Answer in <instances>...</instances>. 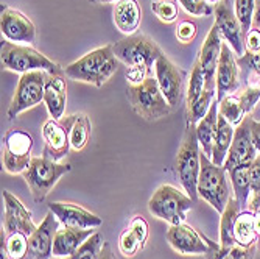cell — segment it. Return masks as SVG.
I'll list each match as a JSON object with an SVG mask.
<instances>
[{
	"label": "cell",
	"instance_id": "cell-32",
	"mask_svg": "<svg viewBox=\"0 0 260 259\" xmlns=\"http://www.w3.org/2000/svg\"><path fill=\"white\" fill-rule=\"evenodd\" d=\"M215 94H217L215 89L206 88V91L201 94V96L195 102H192L190 105H187V122L197 125L203 119V117L207 114V111L210 109L212 103L217 100Z\"/></svg>",
	"mask_w": 260,
	"mask_h": 259
},
{
	"label": "cell",
	"instance_id": "cell-42",
	"mask_svg": "<svg viewBox=\"0 0 260 259\" xmlns=\"http://www.w3.org/2000/svg\"><path fill=\"white\" fill-rule=\"evenodd\" d=\"M198 35L197 23L192 20H181L176 27V38L181 44H190Z\"/></svg>",
	"mask_w": 260,
	"mask_h": 259
},
{
	"label": "cell",
	"instance_id": "cell-8",
	"mask_svg": "<svg viewBox=\"0 0 260 259\" xmlns=\"http://www.w3.org/2000/svg\"><path fill=\"white\" fill-rule=\"evenodd\" d=\"M114 55L120 63L129 67H145L154 72V63L164 52L160 47L144 33H134L131 36H125L123 39L112 44Z\"/></svg>",
	"mask_w": 260,
	"mask_h": 259
},
{
	"label": "cell",
	"instance_id": "cell-1",
	"mask_svg": "<svg viewBox=\"0 0 260 259\" xmlns=\"http://www.w3.org/2000/svg\"><path fill=\"white\" fill-rule=\"evenodd\" d=\"M119 69V60L114 55L112 44L97 47L77 61L64 67V75L75 81L102 88Z\"/></svg>",
	"mask_w": 260,
	"mask_h": 259
},
{
	"label": "cell",
	"instance_id": "cell-9",
	"mask_svg": "<svg viewBox=\"0 0 260 259\" xmlns=\"http://www.w3.org/2000/svg\"><path fill=\"white\" fill-rule=\"evenodd\" d=\"M49 74L44 70H33V72L22 74L19 77L14 96L8 106L7 116L13 121L23 111L35 108L41 102H44V92H45V81Z\"/></svg>",
	"mask_w": 260,
	"mask_h": 259
},
{
	"label": "cell",
	"instance_id": "cell-48",
	"mask_svg": "<svg viewBox=\"0 0 260 259\" xmlns=\"http://www.w3.org/2000/svg\"><path fill=\"white\" fill-rule=\"evenodd\" d=\"M248 211H251L252 214L260 213V191L252 192L251 198L248 200Z\"/></svg>",
	"mask_w": 260,
	"mask_h": 259
},
{
	"label": "cell",
	"instance_id": "cell-25",
	"mask_svg": "<svg viewBox=\"0 0 260 259\" xmlns=\"http://www.w3.org/2000/svg\"><path fill=\"white\" fill-rule=\"evenodd\" d=\"M217 127H218V102L215 100L212 103L210 109L207 111V114L195 125L201 152L209 158L212 156V149H214V137L217 133Z\"/></svg>",
	"mask_w": 260,
	"mask_h": 259
},
{
	"label": "cell",
	"instance_id": "cell-27",
	"mask_svg": "<svg viewBox=\"0 0 260 259\" xmlns=\"http://www.w3.org/2000/svg\"><path fill=\"white\" fill-rule=\"evenodd\" d=\"M234 239L235 244L243 248L252 247L258 241V234L255 231V223H254V214L251 211L243 209L237 216V220H235L234 225Z\"/></svg>",
	"mask_w": 260,
	"mask_h": 259
},
{
	"label": "cell",
	"instance_id": "cell-24",
	"mask_svg": "<svg viewBox=\"0 0 260 259\" xmlns=\"http://www.w3.org/2000/svg\"><path fill=\"white\" fill-rule=\"evenodd\" d=\"M95 233V228L89 229H75V228H62L56 231L53 242V257H69L72 256L84 242Z\"/></svg>",
	"mask_w": 260,
	"mask_h": 259
},
{
	"label": "cell",
	"instance_id": "cell-2",
	"mask_svg": "<svg viewBox=\"0 0 260 259\" xmlns=\"http://www.w3.org/2000/svg\"><path fill=\"white\" fill-rule=\"evenodd\" d=\"M195 125L185 121L181 146L175 159V172L184 187L185 194L193 202L198 200V177L201 169V150Z\"/></svg>",
	"mask_w": 260,
	"mask_h": 259
},
{
	"label": "cell",
	"instance_id": "cell-54",
	"mask_svg": "<svg viewBox=\"0 0 260 259\" xmlns=\"http://www.w3.org/2000/svg\"><path fill=\"white\" fill-rule=\"evenodd\" d=\"M207 2L210 4V5H217V4H220L221 0H207Z\"/></svg>",
	"mask_w": 260,
	"mask_h": 259
},
{
	"label": "cell",
	"instance_id": "cell-31",
	"mask_svg": "<svg viewBox=\"0 0 260 259\" xmlns=\"http://www.w3.org/2000/svg\"><path fill=\"white\" fill-rule=\"evenodd\" d=\"M90 130H92V125H90L89 117L83 112H77L72 128H70V147H72V150L80 152L87 146L89 137H90Z\"/></svg>",
	"mask_w": 260,
	"mask_h": 259
},
{
	"label": "cell",
	"instance_id": "cell-11",
	"mask_svg": "<svg viewBox=\"0 0 260 259\" xmlns=\"http://www.w3.org/2000/svg\"><path fill=\"white\" fill-rule=\"evenodd\" d=\"M75 114L66 116L62 119H50L45 121L42 125V139H44V150L42 156L59 162L62 158L69 155L70 147V128H72Z\"/></svg>",
	"mask_w": 260,
	"mask_h": 259
},
{
	"label": "cell",
	"instance_id": "cell-22",
	"mask_svg": "<svg viewBox=\"0 0 260 259\" xmlns=\"http://www.w3.org/2000/svg\"><path fill=\"white\" fill-rule=\"evenodd\" d=\"M44 105L47 106L52 119H62L64 111L67 106V84L66 75L49 74L45 81V92H44Z\"/></svg>",
	"mask_w": 260,
	"mask_h": 259
},
{
	"label": "cell",
	"instance_id": "cell-23",
	"mask_svg": "<svg viewBox=\"0 0 260 259\" xmlns=\"http://www.w3.org/2000/svg\"><path fill=\"white\" fill-rule=\"evenodd\" d=\"M112 19L115 27L125 36H131L137 32L142 22V8L137 0H119L112 10Z\"/></svg>",
	"mask_w": 260,
	"mask_h": 259
},
{
	"label": "cell",
	"instance_id": "cell-50",
	"mask_svg": "<svg viewBox=\"0 0 260 259\" xmlns=\"http://www.w3.org/2000/svg\"><path fill=\"white\" fill-rule=\"evenodd\" d=\"M252 27L260 30V0H255V11H254V19H252Z\"/></svg>",
	"mask_w": 260,
	"mask_h": 259
},
{
	"label": "cell",
	"instance_id": "cell-52",
	"mask_svg": "<svg viewBox=\"0 0 260 259\" xmlns=\"http://www.w3.org/2000/svg\"><path fill=\"white\" fill-rule=\"evenodd\" d=\"M254 223H255V231L258 234V239H260V213L254 214Z\"/></svg>",
	"mask_w": 260,
	"mask_h": 259
},
{
	"label": "cell",
	"instance_id": "cell-51",
	"mask_svg": "<svg viewBox=\"0 0 260 259\" xmlns=\"http://www.w3.org/2000/svg\"><path fill=\"white\" fill-rule=\"evenodd\" d=\"M100 259H115L111 245L106 244V242L103 244V248H102V253H100Z\"/></svg>",
	"mask_w": 260,
	"mask_h": 259
},
{
	"label": "cell",
	"instance_id": "cell-4",
	"mask_svg": "<svg viewBox=\"0 0 260 259\" xmlns=\"http://www.w3.org/2000/svg\"><path fill=\"white\" fill-rule=\"evenodd\" d=\"M126 94L133 111L147 122H157L173 109L160 92L154 77H148L140 84H128Z\"/></svg>",
	"mask_w": 260,
	"mask_h": 259
},
{
	"label": "cell",
	"instance_id": "cell-20",
	"mask_svg": "<svg viewBox=\"0 0 260 259\" xmlns=\"http://www.w3.org/2000/svg\"><path fill=\"white\" fill-rule=\"evenodd\" d=\"M4 203H5V216H4V229L7 234L22 231L27 236L35 233L38 225L33 222V216L14 194L10 191H4Z\"/></svg>",
	"mask_w": 260,
	"mask_h": 259
},
{
	"label": "cell",
	"instance_id": "cell-10",
	"mask_svg": "<svg viewBox=\"0 0 260 259\" xmlns=\"http://www.w3.org/2000/svg\"><path fill=\"white\" fill-rule=\"evenodd\" d=\"M33 137L30 133L13 128L4 139V169L11 175L23 174L33 159Z\"/></svg>",
	"mask_w": 260,
	"mask_h": 259
},
{
	"label": "cell",
	"instance_id": "cell-40",
	"mask_svg": "<svg viewBox=\"0 0 260 259\" xmlns=\"http://www.w3.org/2000/svg\"><path fill=\"white\" fill-rule=\"evenodd\" d=\"M239 99H240V103H242L245 114L249 116L251 111L254 109V106L260 100V81L258 83H249L248 88L239 94Z\"/></svg>",
	"mask_w": 260,
	"mask_h": 259
},
{
	"label": "cell",
	"instance_id": "cell-47",
	"mask_svg": "<svg viewBox=\"0 0 260 259\" xmlns=\"http://www.w3.org/2000/svg\"><path fill=\"white\" fill-rule=\"evenodd\" d=\"M249 125H251V134H252V142L257 149V152L260 153V122L258 121H254L251 117L249 121Z\"/></svg>",
	"mask_w": 260,
	"mask_h": 259
},
{
	"label": "cell",
	"instance_id": "cell-53",
	"mask_svg": "<svg viewBox=\"0 0 260 259\" xmlns=\"http://www.w3.org/2000/svg\"><path fill=\"white\" fill-rule=\"evenodd\" d=\"M89 2L100 5V4H115V2H119V0H89Z\"/></svg>",
	"mask_w": 260,
	"mask_h": 259
},
{
	"label": "cell",
	"instance_id": "cell-41",
	"mask_svg": "<svg viewBox=\"0 0 260 259\" xmlns=\"http://www.w3.org/2000/svg\"><path fill=\"white\" fill-rule=\"evenodd\" d=\"M179 5L184 8L185 13L198 16V17H206L214 13V8L207 2V0H178Z\"/></svg>",
	"mask_w": 260,
	"mask_h": 259
},
{
	"label": "cell",
	"instance_id": "cell-14",
	"mask_svg": "<svg viewBox=\"0 0 260 259\" xmlns=\"http://www.w3.org/2000/svg\"><path fill=\"white\" fill-rule=\"evenodd\" d=\"M165 239L176 253L182 256L206 254L210 247V239L201 236L192 225H187L185 222L179 225H170L165 233Z\"/></svg>",
	"mask_w": 260,
	"mask_h": 259
},
{
	"label": "cell",
	"instance_id": "cell-43",
	"mask_svg": "<svg viewBox=\"0 0 260 259\" xmlns=\"http://www.w3.org/2000/svg\"><path fill=\"white\" fill-rule=\"evenodd\" d=\"M128 228L136 234V238L140 241L142 247H145L147 241H148V234H150V226H148V222L142 217V216H134L129 223H128Z\"/></svg>",
	"mask_w": 260,
	"mask_h": 259
},
{
	"label": "cell",
	"instance_id": "cell-39",
	"mask_svg": "<svg viewBox=\"0 0 260 259\" xmlns=\"http://www.w3.org/2000/svg\"><path fill=\"white\" fill-rule=\"evenodd\" d=\"M119 250L125 257H134L140 250H144V247L136 238V234L129 228H126L119 238Z\"/></svg>",
	"mask_w": 260,
	"mask_h": 259
},
{
	"label": "cell",
	"instance_id": "cell-33",
	"mask_svg": "<svg viewBox=\"0 0 260 259\" xmlns=\"http://www.w3.org/2000/svg\"><path fill=\"white\" fill-rule=\"evenodd\" d=\"M206 88H210V89H215L217 91V88L209 86L207 78H206V74H204L201 64L198 61H195V64L192 67V72H190V77H188L187 91H185L187 105H190L192 102H195L201 96V94L206 91Z\"/></svg>",
	"mask_w": 260,
	"mask_h": 259
},
{
	"label": "cell",
	"instance_id": "cell-12",
	"mask_svg": "<svg viewBox=\"0 0 260 259\" xmlns=\"http://www.w3.org/2000/svg\"><path fill=\"white\" fill-rule=\"evenodd\" d=\"M154 78L170 106L176 108L184 97V72L165 55H160L154 63Z\"/></svg>",
	"mask_w": 260,
	"mask_h": 259
},
{
	"label": "cell",
	"instance_id": "cell-19",
	"mask_svg": "<svg viewBox=\"0 0 260 259\" xmlns=\"http://www.w3.org/2000/svg\"><path fill=\"white\" fill-rule=\"evenodd\" d=\"M215 84H217V102L223 100L226 96H231L240 88V70L239 63L235 60V53L231 47L223 42L221 56L218 61L217 74H215Z\"/></svg>",
	"mask_w": 260,
	"mask_h": 259
},
{
	"label": "cell",
	"instance_id": "cell-5",
	"mask_svg": "<svg viewBox=\"0 0 260 259\" xmlns=\"http://www.w3.org/2000/svg\"><path fill=\"white\" fill-rule=\"evenodd\" d=\"M198 198L206 200L220 214L229 203L232 192L228 181V172L212 162L209 156L201 152V169L198 177Z\"/></svg>",
	"mask_w": 260,
	"mask_h": 259
},
{
	"label": "cell",
	"instance_id": "cell-13",
	"mask_svg": "<svg viewBox=\"0 0 260 259\" xmlns=\"http://www.w3.org/2000/svg\"><path fill=\"white\" fill-rule=\"evenodd\" d=\"M0 32L7 41L31 45L36 41V27L33 20L22 11L2 5L0 11Z\"/></svg>",
	"mask_w": 260,
	"mask_h": 259
},
{
	"label": "cell",
	"instance_id": "cell-15",
	"mask_svg": "<svg viewBox=\"0 0 260 259\" xmlns=\"http://www.w3.org/2000/svg\"><path fill=\"white\" fill-rule=\"evenodd\" d=\"M249 121H251V116H246L245 121L239 127H235L232 144H231L228 158L223 166L226 172L239 166H251V162L257 158L258 152L252 142Z\"/></svg>",
	"mask_w": 260,
	"mask_h": 259
},
{
	"label": "cell",
	"instance_id": "cell-38",
	"mask_svg": "<svg viewBox=\"0 0 260 259\" xmlns=\"http://www.w3.org/2000/svg\"><path fill=\"white\" fill-rule=\"evenodd\" d=\"M254 11H255V0H234V13L242 25L243 36L252 28Z\"/></svg>",
	"mask_w": 260,
	"mask_h": 259
},
{
	"label": "cell",
	"instance_id": "cell-21",
	"mask_svg": "<svg viewBox=\"0 0 260 259\" xmlns=\"http://www.w3.org/2000/svg\"><path fill=\"white\" fill-rule=\"evenodd\" d=\"M223 38L218 32V28L215 27V23L212 25V28L209 30L201 49H200V53H198V58L197 61L201 64L204 74H206V78H207V83L209 86L212 88H217L215 84V74H217V67H218V61H220V56H221V47H223Z\"/></svg>",
	"mask_w": 260,
	"mask_h": 259
},
{
	"label": "cell",
	"instance_id": "cell-18",
	"mask_svg": "<svg viewBox=\"0 0 260 259\" xmlns=\"http://www.w3.org/2000/svg\"><path fill=\"white\" fill-rule=\"evenodd\" d=\"M49 211L58 217L59 223L66 228H75V229H89V228H99L103 225V219L97 214L90 213L86 208L69 203V202H50Z\"/></svg>",
	"mask_w": 260,
	"mask_h": 259
},
{
	"label": "cell",
	"instance_id": "cell-35",
	"mask_svg": "<svg viewBox=\"0 0 260 259\" xmlns=\"http://www.w3.org/2000/svg\"><path fill=\"white\" fill-rule=\"evenodd\" d=\"M103 248V238L100 233H93L89 239L72 254L66 259H100V253Z\"/></svg>",
	"mask_w": 260,
	"mask_h": 259
},
{
	"label": "cell",
	"instance_id": "cell-30",
	"mask_svg": "<svg viewBox=\"0 0 260 259\" xmlns=\"http://www.w3.org/2000/svg\"><path fill=\"white\" fill-rule=\"evenodd\" d=\"M255 245L243 248L240 245H231V247H221L220 244H215L210 241L209 251L204 254L206 259H254L255 254Z\"/></svg>",
	"mask_w": 260,
	"mask_h": 259
},
{
	"label": "cell",
	"instance_id": "cell-34",
	"mask_svg": "<svg viewBox=\"0 0 260 259\" xmlns=\"http://www.w3.org/2000/svg\"><path fill=\"white\" fill-rule=\"evenodd\" d=\"M218 114L223 116L224 119L234 127H239L246 117V114L242 108L240 99H239V96H235V94L226 96L223 100L218 102Z\"/></svg>",
	"mask_w": 260,
	"mask_h": 259
},
{
	"label": "cell",
	"instance_id": "cell-17",
	"mask_svg": "<svg viewBox=\"0 0 260 259\" xmlns=\"http://www.w3.org/2000/svg\"><path fill=\"white\" fill-rule=\"evenodd\" d=\"M58 229L59 220L52 211H49L35 233L28 236V253L25 259H52L53 242Z\"/></svg>",
	"mask_w": 260,
	"mask_h": 259
},
{
	"label": "cell",
	"instance_id": "cell-29",
	"mask_svg": "<svg viewBox=\"0 0 260 259\" xmlns=\"http://www.w3.org/2000/svg\"><path fill=\"white\" fill-rule=\"evenodd\" d=\"M229 180L232 183L234 198L237 200L243 208L248 206V200L252 194L251 191V181H249V166H239L228 170Z\"/></svg>",
	"mask_w": 260,
	"mask_h": 259
},
{
	"label": "cell",
	"instance_id": "cell-16",
	"mask_svg": "<svg viewBox=\"0 0 260 259\" xmlns=\"http://www.w3.org/2000/svg\"><path fill=\"white\" fill-rule=\"evenodd\" d=\"M215 27L218 28L223 41L231 47L232 52L239 58L245 53V36L242 32V25L231 8L228 0H221L215 5Z\"/></svg>",
	"mask_w": 260,
	"mask_h": 259
},
{
	"label": "cell",
	"instance_id": "cell-3",
	"mask_svg": "<svg viewBox=\"0 0 260 259\" xmlns=\"http://www.w3.org/2000/svg\"><path fill=\"white\" fill-rule=\"evenodd\" d=\"M2 66L7 70L17 74H27L33 70H44L47 74H64V67L47 58L35 47L27 44H16L11 41H2V52H0Z\"/></svg>",
	"mask_w": 260,
	"mask_h": 259
},
{
	"label": "cell",
	"instance_id": "cell-49",
	"mask_svg": "<svg viewBox=\"0 0 260 259\" xmlns=\"http://www.w3.org/2000/svg\"><path fill=\"white\" fill-rule=\"evenodd\" d=\"M5 239H7V231L2 228V231H0V254H2V257H0V259H11L10 254H8V250H7Z\"/></svg>",
	"mask_w": 260,
	"mask_h": 259
},
{
	"label": "cell",
	"instance_id": "cell-37",
	"mask_svg": "<svg viewBox=\"0 0 260 259\" xmlns=\"http://www.w3.org/2000/svg\"><path fill=\"white\" fill-rule=\"evenodd\" d=\"M7 250L11 259H25L28 253V236L22 231L7 234Z\"/></svg>",
	"mask_w": 260,
	"mask_h": 259
},
{
	"label": "cell",
	"instance_id": "cell-26",
	"mask_svg": "<svg viewBox=\"0 0 260 259\" xmlns=\"http://www.w3.org/2000/svg\"><path fill=\"white\" fill-rule=\"evenodd\" d=\"M234 133H235V127L231 125L223 116L218 114V127H217V133L214 137V149H212V162L217 164V166L223 167L224 161L228 158V152L231 149L232 139H234Z\"/></svg>",
	"mask_w": 260,
	"mask_h": 259
},
{
	"label": "cell",
	"instance_id": "cell-6",
	"mask_svg": "<svg viewBox=\"0 0 260 259\" xmlns=\"http://www.w3.org/2000/svg\"><path fill=\"white\" fill-rule=\"evenodd\" d=\"M72 170L69 162H56L44 156H35L28 169L22 174L27 186L30 187L35 203H42L52 192L56 183Z\"/></svg>",
	"mask_w": 260,
	"mask_h": 259
},
{
	"label": "cell",
	"instance_id": "cell-36",
	"mask_svg": "<svg viewBox=\"0 0 260 259\" xmlns=\"http://www.w3.org/2000/svg\"><path fill=\"white\" fill-rule=\"evenodd\" d=\"M179 2L178 0H153L151 10L154 16L164 23H173L179 14Z\"/></svg>",
	"mask_w": 260,
	"mask_h": 259
},
{
	"label": "cell",
	"instance_id": "cell-46",
	"mask_svg": "<svg viewBox=\"0 0 260 259\" xmlns=\"http://www.w3.org/2000/svg\"><path fill=\"white\" fill-rule=\"evenodd\" d=\"M249 181H251V191H260V155L251 162L249 166Z\"/></svg>",
	"mask_w": 260,
	"mask_h": 259
},
{
	"label": "cell",
	"instance_id": "cell-44",
	"mask_svg": "<svg viewBox=\"0 0 260 259\" xmlns=\"http://www.w3.org/2000/svg\"><path fill=\"white\" fill-rule=\"evenodd\" d=\"M239 66L243 67V69H248L249 72H252L255 77L260 78V52L257 53H249V52H245L243 56H240L237 60Z\"/></svg>",
	"mask_w": 260,
	"mask_h": 259
},
{
	"label": "cell",
	"instance_id": "cell-28",
	"mask_svg": "<svg viewBox=\"0 0 260 259\" xmlns=\"http://www.w3.org/2000/svg\"><path fill=\"white\" fill-rule=\"evenodd\" d=\"M242 211L243 209H242L240 203L232 195L223 211L221 220H220V245L221 247L237 245L234 239V225H235V220H237V216L242 213Z\"/></svg>",
	"mask_w": 260,
	"mask_h": 259
},
{
	"label": "cell",
	"instance_id": "cell-7",
	"mask_svg": "<svg viewBox=\"0 0 260 259\" xmlns=\"http://www.w3.org/2000/svg\"><path fill=\"white\" fill-rule=\"evenodd\" d=\"M195 202L172 184H160L148 200V211L154 217L165 220L170 225L184 223L187 213Z\"/></svg>",
	"mask_w": 260,
	"mask_h": 259
},
{
	"label": "cell",
	"instance_id": "cell-45",
	"mask_svg": "<svg viewBox=\"0 0 260 259\" xmlns=\"http://www.w3.org/2000/svg\"><path fill=\"white\" fill-rule=\"evenodd\" d=\"M245 52H249V53L260 52V30L252 27L245 35Z\"/></svg>",
	"mask_w": 260,
	"mask_h": 259
}]
</instances>
